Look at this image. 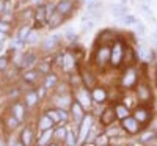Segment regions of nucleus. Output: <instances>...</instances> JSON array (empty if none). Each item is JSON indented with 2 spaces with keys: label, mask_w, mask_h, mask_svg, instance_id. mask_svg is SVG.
<instances>
[{
  "label": "nucleus",
  "mask_w": 157,
  "mask_h": 146,
  "mask_svg": "<svg viewBox=\"0 0 157 146\" xmlns=\"http://www.w3.org/2000/svg\"><path fill=\"white\" fill-rule=\"evenodd\" d=\"M36 64H38V54L35 50H29V52H24L22 54L19 69H32Z\"/></svg>",
  "instance_id": "obj_4"
},
{
  "label": "nucleus",
  "mask_w": 157,
  "mask_h": 146,
  "mask_svg": "<svg viewBox=\"0 0 157 146\" xmlns=\"http://www.w3.org/2000/svg\"><path fill=\"white\" fill-rule=\"evenodd\" d=\"M46 91H47V88H46L44 85H43V86H39V90L36 91V93H38V98H39V99H43V98L46 96Z\"/></svg>",
  "instance_id": "obj_44"
},
{
  "label": "nucleus",
  "mask_w": 157,
  "mask_h": 146,
  "mask_svg": "<svg viewBox=\"0 0 157 146\" xmlns=\"http://www.w3.org/2000/svg\"><path fill=\"white\" fill-rule=\"evenodd\" d=\"M91 127V116H85L83 118V124L80 126V138H86L88 132Z\"/></svg>",
  "instance_id": "obj_25"
},
{
  "label": "nucleus",
  "mask_w": 157,
  "mask_h": 146,
  "mask_svg": "<svg viewBox=\"0 0 157 146\" xmlns=\"http://www.w3.org/2000/svg\"><path fill=\"white\" fill-rule=\"evenodd\" d=\"M66 21V17L64 16H61L60 13L55 10L54 13H52V14L47 17V27L50 29V30H54V29H58L60 25H63V22Z\"/></svg>",
  "instance_id": "obj_12"
},
{
  "label": "nucleus",
  "mask_w": 157,
  "mask_h": 146,
  "mask_svg": "<svg viewBox=\"0 0 157 146\" xmlns=\"http://www.w3.org/2000/svg\"><path fill=\"white\" fill-rule=\"evenodd\" d=\"M41 72H39L36 68H32V69H25V72H24V75H22V79H24V82L25 83H30V85H33V83H36L39 79H41Z\"/></svg>",
  "instance_id": "obj_15"
},
{
  "label": "nucleus",
  "mask_w": 157,
  "mask_h": 146,
  "mask_svg": "<svg viewBox=\"0 0 157 146\" xmlns=\"http://www.w3.org/2000/svg\"><path fill=\"white\" fill-rule=\"evenodd\" d=\"M124 49H126V43L121 38H118L116 41L112 44V55H110V66L113 68H120V64L123 63V57H124Z\"/></svg>",
  "instance_id": "obj_2"
},
{
  "label": "nucleus",
  "mask_w": 157,
  "mask_h": 146,
  "mask_svg": "<svg viewBox=\"0 0 157 146\" xmlns=\"http://www.w3.org/2000/svg\"><path fill=\"white\" fill-rule=\"evenodd\" d=\"M102 2L101 0H88L86 2V11H101Z\"/></svg>",
  "instance_id": "obj_29"
},
{
  "label": "nucleus",
  "mask_w": 157,
  "mask_h": 146,
  "mask_svg": "<svg viewBox=\"0 0 157 146\" xmlns=\"http://www.w3.org/2000/svg\"><path fill=\"white\" fill-rule=\"evenodd\" d=\"M58 83V77H57V74H47V75H44V86L46 88H54L55 85Z\"/></svg>",
  "instance_id": "obj_27"
},
{
  "label": "nucleus",
  "mask_w": 157,
  "mask_h": 146,
  "mask_svg": "<svg viewBox=\"0 0 157 146\" xmlns=\"http://www.w3.org/2000/svg\"><path fill=\"white\" fill-rule=\"evenodd\" d=\"M46 115H47V116H49V118L52 119V121L55 123V124L61 119V116H60V112H58V110H47V112H46Z\"/></svg>",
  "instance_id": "obj_37"
},
{
  "label": "nucleus",
  "mask_w": 157,
  "mask_h": 146,
  "mask_svg": "<svg viewBox=\"0 0 157 146\" xmlns=\"http://www.w3.org/2000/svg\"><path fill=\"white\" fill-rule=\"evenodd\" d=\"M54 138L55 140H66V130H64V127H57L55 134H54Z\"/></svg>",
  "instance_id": "obj_39"
},
{
  "label": "nucleus",
  "mask_w": 157,
  "mask_h": 146,
  "mask_svg": "<svg viewBox=\"0 0 157 146\" xmlns=\"http://www.w3.org/2000/svg\"><path fill=\"white\" fill-rule=\"evenodd\" d=\"M60 47V36L58 35H54V36H49L46 38L43 44H41V49L43 52H52V50H55Z\"/></svg>",
  "instance_id": "obj_11"
},
{
  "label": "nucleus",
  "mask_w": 157,
  "mask_h": 146,
  "mask_svg": "<svg viewBox=\"0 0 157 146\" xmlns=\"http://www.w3.org/2000/svg\"><path fill=\"white\" fill-rule=\"evenodd\" d=\"M38 93L36 91H29L27 96H25V105H29V107H32V105L38 101Z\"/></svg>",
  "instance_id": "obj_31"
},
{
  "label": "nucleus",
  "mask_w": 157,
  "mask_h": 146,
  "mask_svg": "<svg viewBox=\"0 0 157 146\" xmlns=\"http://www.w3.org/2000/svg\"><path fill=\"white\" fill-rule=\"evenodd\" d=\"M146 58H148L149 61L155 60V52H154V49H149V50H148V55H146Z\"/></svg>",
  "instance_id": "obj_46"
},
{
  "label": "nucleus",
  "mask_w": 157,
  "mask_h": 146,
  "mask_svg": "<svg viewBox=\"0 0 157 146\" xmlns=\"http://www.w3.org/2000/svg\"><path fill=\"white\" fill-rule=\"evenodd\" d=\"M52 58L54 57H50V58H46V60H43V61H38V64H36V69L41 72L43 75H47L49 72H50V68L54 64H52Z\"/></svg>",
  "instance_id": "obj_18"
},
{
  "label": "nucleus",
  "mask_w": 157,
  "mask_h": 146,
  "mask_svg": "<svg viewBox=\"0 0 157 146\" xmlns=\"http://www.w3.org/2000/svg\"><path fill=\"white\" fill-rule=\"evenodd\" d=\"M38 32H35V30H32L30 32V35L27 36V39H25V44H35V43H38Z\"/></svg>",
  "instance_id": "obj_41"
},
{
  "label": "nucleus",
  "mask_w": 157,
  "mask_h": 146,
  "mask_svg": "<svg viewBox=\"0 0 157 146\" xmlns=\"http://www.w3.org/2000/svg\"><path fill=\"white\" fill-rule=\"evenodd\" d=\"M19 17H21L22 21H25V24L33 22V19H35V10H33V8H25V10L21 13Z\"/></svg>",
  "instance_id": "obj_26"
},
{
  "label": "nucleus",
  "mask_w": 157,
  "mask_h": 146,
  "mask_svg": "<svg viewBox=\"0 0 157 146\" xmlns=\"http://www.w3.org/2000/svg\"><path fill=\"white\" fill-rule=\"evenodd\" d=\"M118 39L116 33L112 29H104L99 32L98 35V44H105V46H112L115 41Z\"/></svg>",
  "instance_id": "obj_6"
},
{
  "label": "nucleus",
  "mask_w": 157,
  "mask_h": 146,
  "mask_svg": "<svg viewBox=\"0 0 157 146\" xmlns=\"http://www.w3.org/2000/svg\"><path fill=\"white\" fill-rule=\"evenodd\" d=\"M140 10L143 11V14H145L146 17H149V19L154 21V17H152V11H151V8H149L148 3H141V5H140Z\"/></svg>",
  "instance_id": "obj_42"
},
{
  "label": "nucleus",
  "mask_w": 157,
  "mask_h": 146,
  "mask_svg": "<svg viewBox=\"0 0 157 146\" xmlns=\"http://www.w3.org/2000/svg\"><path fill=\"white\" fill-rule=\"evenodd\" d=\"M91 96H93V101H94V102L101 104V102L105 101V98H107V93L104 91L102 88H94V90H93V93H91Z\"/></svg>",
  "instance_id": "obj_21"
},
{
  "label": "nucleus",
  "mask_w": 157,
  "mask_h": 146,
  "mask_svg": "<svg viewBox=\"0 0 157 146\" xmlns=\"http://www.w3.org/2000/svg\"><path fill=\"white\" fill-rule=\"evenodd\" d=\"M134 118L140 124H146L149 121V110L145 107V105H140V107H137L135 112H134Z\"/></svg>",
  "instance_id": "obj_16"
},
{
  "label": "nucleus",
  "mask_w": 157,
  "mask_h": 146,
  "mask_svg": "<svg viewBox=\"0 0 157 146\" xmlns=\"http://www.w3.org/2000/svg\"><path fill=\"white\" fill-rule=\"evenodd\" d=\"M52 137H54V134H52V130H50V129H49V130H44L43 137L38 140V146H44V144H47V143L50 141Z\"/></svg>",
  "instance_id": "obj_33"
},
{
  "label": "nucleus",
  "mask_w": 157,
  "mask_h": 146,
  "mask_svg": "<svg viewBox=\"0 0 157 146\" xmlns=\"http://www.w3.org/2000/svg\"><path fill=\"white\" fill-rule=\"evenodd\" d=\"M30 32H32V25H29V24H22L21 27L17 29L16 38H17V39H21V41H24V43H25V39H27V36L30 35Z\"/></svg>",
  "instance_id": "obj_19"
},
{
  "label": "nucleus",
  "mask_w": 157,
  "mask_h": 146,
  "mask_svg": "<svg viewBox=\"0 0 157 146\" xmlns=\"http://www.w3.org/2000/svg\"><path fill=\"white\" fill-rule=\"evenodd\" d=\"M58 112H60V116H61L63 121H68V112L63 110V109H58Z\"/></svg>",
  "instance_id": "obj_47"
},
{
  "label": "nucleus",
  "mask_w": 157,
  "mask_h": 146,
  "mask_svg": "<svg viewBox=\"0 0 157 146\" xmlns=\"http://www.w3.org/2000/svg\"><path fill=\"white\" fill-rule=\"evenodd\" d=\"M138 80V77H137V69L134 68V66H130V68L126 69L124 72V77H123V86L126 88H132Z\"/></svg>",
  "instance_id": "obj_9"
},
{
  "label": "nucleus",
  "mask_w": 157,
  "mask_h": 146,
  "mask_svg": "<svg viewBox=\"0 0 157 146\" xmlns=\"http://www.w3.org/2000/svg\"><path fill=\"white\" fill-rule=\"evenodd\" d=\"M11 30H13V24L0 17V32H2V33H6V35H10V33H11Z\"/></svg>",
  "instance_id": "obj_32"
},
{
  "label": "nucleus",
  "mask_w": 157,
  "mask_h": 146,
  "mask_svg": "<svg viewBox=\"0 0 157 146\" xmlns=\"http://www.w3.org/2000/svg\"><path fill=\"white\" fill-rule=\"evenodd\" d=\"M123 129L127 132V134H138V130H140V123L137 121V119L134 116H127L123 119Z\"/></svg>",
  "instance_id": "obj_10"
},
{
  "label": "nucleus",
  "mask_w": 157,
  "mask_h": 146,
  "mask_svg": "<svg viewBox=\"0 0 157 146\" xmlns=\"http://www.w3.org/2000/svg\"><path fill=\"white\" fill-rule=\"evenodd\" d=\"M71 113H72V118H74V121H75L77 124H80V123L83 121V118H85V115H83V105L78 102V101L72 102V105H71Z\"/></svg>",
  "instance_id": "obj_14"
},
{
  "label": "nucleus",
  "mask_w": 157,
  "mask_h": 146,
  "mask_svg": "<svg viewBox=\"0 0 157 146\" xmlns=\"http://www.w3.org/2000/svg\"><path fill=\"white\" fill-rule=\"evenodd\" d=\"M120 21H121L123 25H135V22H137L135 16H132V14H126V16H123Z\"/></svg>",
  "instance_id": "obj_35"
},
{
  "label": "nucleus",
  "mask_w": 157,
  "mask_h": 146,
  "mask_svg": "<svg viewBox=\"0 0 157 146\" xmlns=\"http://www.w3.org/2000/svg\"><path fill=\"white\" fill-rule=\"evenodd\" d=\"M116 119V113H115V109H112V107H107L105 110H104L102 113H101V124L104 126V127H109L113 121Z\"/></svg>",
  "instance_id": "obj_13"
},
{
  "label": "nucleus",
  "mask_w": 157,
  "mask_h": 146,
  "mask_svg": "<svg viewBox=\"0 0 157 146\" xmlns=\"http://www.w3.org/2000/svg\"><path fill=\"white\" fill-rule=\"evenodd\" d=\"M24 112H25V107H24L22 104L16 102L14 105H13V116H16L19 121H22V119H24V115H22Z\"/></svg>",
  "instance_id": "obj_28"
},
{
  "label": "nucleus",
  "mask_w": 157,
  "mask_h": 146,
  "mask_svg": "<svg viewBox=\"0 0 157 146\" xmlns=\"http://www.w3.org/2000/svg\"><path fill=\"white\" fill-rule=\"evenodd\" d=\"M16 146H24V144H22V143H19V144H16Z\"/></svg>",
  "instance_id": "obj_50"
},
{
  "label": "nucleus",
  "mask_w": 157,
  "mask_h": 146,
  "mask_svg": "<svg viewBox=\"0 0 157 146\" xmlns=\"http://www.w3.org/2000/svg\"><path fill=\"white\" fill-rule=\"evenodd\" d=\"M6 33H2V32H0V44H3L5 41H6Z\"/></svg>",
  "instance_id": "obj_48"
},
{
  "label": "nucleus",
  "mask_w": 157,
  "mask_h": 146,
  "mask_svg": "<svg viewBox=\"0 0 157 146\" xmlns=\"http://www.w3.org/2000/svg\"><path fill=\"white\" fill-rule=\"evenodd\" d=\"M110 11H112V14L116 17V19H121L123 16H126L127 14V6H126V3H113V5H110Z\"/></svg>",
  "instance_id": "obj_17"
},
{
  "label": "nucleus",
  "mask_w": 157,
  "mask_h": 146,
  "mask_svg": "<svg viewBox=\"0 0 157 146\" xmlns=\"http://www.w3.org/2000/svg\"><path fill=\"white\" fill-rule=\"evenodd\" d=\"M115 113H116V118H120L121 121L124 118L130 116L129 115V109H127V105H123V104H118L116 107H115Z\"/></svg>",
  "instance_id": "obj_23"
},
{
  "label": "nucleus",
  "mask_w": 157,
  "mask_h": 146,
  "mask_svg": "<svg viewBox=\"0 0 157 146\" xmlns=\"http://www.w3.org/2000/svg\"><path fill=\"white\" fill-rule=\"evenodd\" d=\"M5 8H6V0H0V16L5 14Z\"/></svg>",
  "instance_id": "obj_45"
},
{
  "label": "nucleus",
  "mask_w": 157,
  "mask_h": 146,
  "mask_svg": "<svg viewBox=\"0 0 157 146\" xmlns=\"http://www.w3.org/2000/svg\"><path fill=\"white\" fill-rule=\"evenodd\" d=\"M82 80H83V83H85L88 88H91V86L94 85L96 79H94V75L91 74V72H82Z\"/></svg>",
  "instance_id": "obj_30"
},
{
  "label": "nucleus",
  "mask_w": 157,
  "mask_h": 146,
  "mask_svg": "<svg viewBox=\"0 0 157 146\" xmlns=\"http://www.w3.org/2000/svg\"><path fill=\"white\" fill-rule=\"evenodd\" d=\"M10 61H11V58H10L6 54L0 57V72H5V71L10 68Z\"/></svg>",
  "instance_id": "obj_34"
},
{
  "label": "nucleus",
  "mask_w": 157,
  "mask_h": 146,
  "mask_svg": "<svg viewBox=\"0 0 157 146\" xmlns=\"http://www.w3.org/2000/svg\"><path fill=\"white\" fill-rule=\"evenodd\" d=\"M155 35H157V30H155Z\"/></svg>",
  "instance_id": "obj_51"
},
{
  "label": "nucleus",
  "mask_w": 157,
  "mask_h": 146,
  "mask_svg": "<svg viewBox=\"0 0 157 146\" xmlns=\"http://www.w3.org/2000/svg\"><path fill=\"white\" fill-rule=\"evenodd\" d=\"M152 98V93H151V88L145 83V82H141L138 83L137 86V101L141 104V105H146Z\"/></svg>",
  "instance_id": "obj_5"
},
{
  "label": "nucleus",
  "mask_w": 157,
  "mask_h": 146,
  "mask_svg": "<svg viewBox=\"0 0 157 146\" xmlns=\"http://www.w3.org/2000/svg\"><path fill=\"white\" fill-rule=\"evenodd\" d=\"M21 138H22V144L24 146H30L32 143H33V132H32V129L30 127H27L24 132H22V135H21Z\"/></svg>",
  "instance_id": "obj_22"
},
{
  "label": "nucleus",
  "mask_w": 157,
  "mask_h": 146,
  "mask_svg": "<svg viewBox=\"0 0 157 146\" xmlns=\"http://www.w3.org/2000/svg\"><path fill=\"white\" fill-rule=\"evenodd\" d=\"M134 27H135V32H137V35H138L140 38H141V36H145V33H146V27H145V24L137 21Z\"/></svg>",
  "instance_id": "obj_38"
},
{
  "label": "nucleus",
  "mask_w": 157,
  "mask_h": 146,
  "mask_svg": "<svg viewBox=\"0 0 157 146\" xmlns=\"http://www.w3.org/2000/svg\"><path fill=\"white\" fill-rule=\"evenodd\" d=\"M155 132H146V134L145 135H141V141L143 143H148V141H152L154 138H155Z\"/></svg>",
  "instance_id": "obj_43"
},
{
  "label": "nucleus",
  "mask_w": 157,
  "mask_h": 146,
  "mask_svg": "<svg viewBox=\"0 0 157 146\" xmlns=\"http://www.w3.org/2000/svg\"><path fill=\"white\" fill-rule=\"evenodd\" d=\"M94 143H96V146H109L110 140H109L107 135H99V137H96Z\"/></svg>",
  "instance_id": "obj_40"
},
{
  "label": "nucleus",
  "mask_w": 157,
  "mask_h": 146,
  "mask_svg": "<svg viewBox=\"0 0 157 146\" xmlns=\"http://www.w3.org/2000/svg\"><path fill=\"white\" fill-rule=\"evenodd\" d=\"M54 126H55V123L52 121V119H50L47 115H44L41 119H39V129H41L43 132H44V130H49V129H52Z\"/></svg>",
  "instance_id": "obj_24"
},
{
  "label": "nucleus",
  "mask_w": 157,
  "mask_h": 146,
  "mask_svg": "<svg viewBox=\"0 0 157 146\" xmlns=\"http://www.w3.org/2000/svg\"><path fill=\"white\" fill-rule=\"evenodd\" d=\"M74 10H75L74 0H60V2H57V11L64 17H69L74 13Z\"/></svg>",
  "instance_id": "obj_7"
},
{
  "label": "nucleus",
  "mask_w": 157,
  "mask_h": 146,
  "mask_svg": "<svg viewBox=\"0 0 157 146\" xmlns=\"http://www.w3.org/2000/svg\"><path fill=\"white\" fill-rule=\"evenodd\" d=\"M137 58H138V54H137V50L132 47V46H129L126 44V49H124V57H123V63L126 68H130V66H134L137 63Z\"/></svg>",
  "instance_id": "obj_8"
},
{
  "label": "nucleus",
  "mask_w": 157,
  "mask_h": 146,
  "mask_svg": "<svg viewBox=\"0 0 157 146\" xmlns=\"http://www.w3.org/2000/svg\"><path fill=\"white\" fill-rule=\"evenodd\" d=\"M110 55H112V46H105V44H98L96 50H94V63L98 68L104 69L107 64H110Z\"/></svg>",
  "instance_id": "obj_1"
},
{
  "label": "nucleus",
  "mask_w": 157,
  "mask_h": 146,
  "mask_svg": "<svg viewBox=\"0 0 157 146\" xmlns=\"http://www.w3.org/2000/svg\"><path fill=\"white\" fill-rule=\"evenodd\" d=\"M49 146H57V144H55V143H52V144H49Z\"/></svg>",
  "instance_id": "obj_49"
},
{
  "label": "nucleus",
  "mask_w": 157,
  "mask_h": 146,
  "mask_svg": "<svg viewBox=\"0 0 157 146\" xmlns=\"http://www.w3.org/2000/svg\"><path fill=\"white\" fill-rule=\"evenodd\" d=\"M64 39H66V41H69V43L77 41V35H75V32H74L72 29H66V30H64Z\"/></svg>",
  "instance_id": "obj_36"
},
{
  "label": "nucleus",
  "mask_w": 157,
  "mask_h": 146,
  "mask_svg": "<svg viewBox=\"0 0 157 146\" xmlns=\"http://www.w3.org/2000/svg\"><path fill=\"white\" fill-rule=\"evenodd\" d=\"M58 2H60V0H58Z\"/></svg>",
  "instance_id": "obj_52"
},
{
  "label": "nucleus",
  "mask_w": 157,
  "mask_h": 146,
  "mask_svg": "<svg viewBox=\"0 0 157 146\" xmlns=\"http://www.w3.org/2000/svg\"><path fill=\"white\" fill-rule=\"evenodd\" d=\"M44 25H47V8H46V3H41L35 8L33 29H43Z\"/></svg>",
  "instance_id": "obj_3"
},
{
  "label": "nucleus",
  "mask_w": 157,
  "mask_h": 146,
  "mask_svg": "<svg viewBox=\"0 0 157 146\" xmlns=\"http://www.w3.org/2000/svg\"><path fill=\"white\" fill-rule=\"evenodd\" d=\"M77 101L82 105H85V107H90V93H88V90H85V88L78 90L77 91Z\"/></svg>",
  "instance_id": "obj_20"
}]
</instances>
